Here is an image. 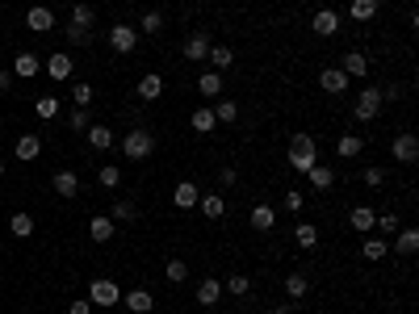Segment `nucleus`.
<instances>
[{
    "label": "nucleus",
    "instance_id": "a211bd4d",
    "mask_svg": "<svg viewBox=\"0 0 419 314\" xmlns=\"http://www.w3.org/2000/svg\"><path fill=\"white\" fill-rule=\"evenodd\" d=\"M114 231H118V222H114L110 214H96V218L88 222V235H92V243H110V239H114Z\"/></svg>",
    "mask_w": 419,
    "mask_h": 314
},
{
    "label": "nucleus",
    "instance_id": "f257e3e1",
    "mask_svg": "<svg viewBox=\"0 0 419 314\" xmlns=\"http://www.w3.org/2000/svg\"><path fill=\"white\" fill-rule=\"evenodd\" d=\"M155 147H160V143H155L151 126H134V130L122 138V155H126L130 164H143V160H151V155H155Z\"/></svg>",
    "mask_w": 419,
    "mask_h": 314
},
{
    "label": "nucleus",
    "instance_id": "423d86ee",
    "mask_svg": "<svg viewBox=\"0 0 419 314\" xmlns=\"http://www.w3.org/2000/svg\"><path fill=\"white\" fill-rule=\"evenodd\" d=\"M42 72L55 80V84H63V80H72V72H76V59L72 55H63V50H55L46 63H42Z\"/></svg>",
    "mask_w": 419,
    "mask_h": 314
},
{
    "label": "nucleus",
    "instance_id": "4c0bfd02",
    "mask_svg": "<svg viewBox=\"0 0 419 314\" xmlns=\"http://www.w3.org/2000/svg\"><path fill=\"white\" fill-rule=\"evenodd\" d=\"M92 21H96V13H92V5H72V25H80V30H92Z\"/></svg>",
    "mask_w": 419,
    "mask_h": 314
},
{
    "label": "nucleus",
    "instance_id": "09e8293b",
    "mask_svg": "<svg viewBox=\"0 0 419 314\" xmlns=\"http://www.w3.org/2000/svg\"><path fill=\"white\" fill-rule=\"evenodd\" d=\"M281 205H285V209H289V214H298V209H302V205H306V197H302V193H298V189H289V193H285V197H281Z\"/></svg>",
    "mask_w": 419,
    "mask_h": 314
},
{
    "label": "nucleus",
    "instance_id": "f704fd0d",
    "mask_svg": "<svg viewBox=\"0 0 419 314\" xmlns=\"http://www.w3.org/2000/svg\"><path fill=\"white\" fill-rule=\"evenodd\" d=\"M223 293H231V297H247V293H252V281H247L243 273H231L227 285H223Z\"/></svg>",
    "mask_w": 419,
    "mask_h": 314
},
{
    "label": "nucleus",
    "instance_id": "8fccbe9b",
    "mask_svg": "<svg viewBox=\"0 0 419 314\" xmlns=\"http://www.w3.org/2000/svg\"><path fill=\"white\" fill-rule=\"evenodd\" d=\"M218 185H223V189H235V185H239V168H231V164H227V168L218 172Z\"/></svg>",
    "mask_w": 419,
    "mask_h": 314
},
{
    "label": "nucleus",
    "instance_id": "2f4dec72",
    "mask_svg": "<svg viewBox=\"0 0 419 314\" xmlns=\"http://www.w3.org/2000/svg\"><path fill=\"white\" fill-rule=\"evenodd\" d=\"M306 180H310V189H331V185H336V172H331L327 164H314V168L306 172Z\"/></svg>",
    "mask_w": 419,
    "mask_h": 314
},
{
    "label": "nucleus",
    "instance_id": "603ef678",
    "mask_svg": "<svg viewBox=\"0 0 419 314\" xmlns=\"http://www.w3.org/2000/svg\"><path fill=\"white\" fill-rule=\"evenodd\" d=\"M68 314H92V302H88V297H80V302H72V306H68Z\"/></svg>",
    "mask_w": 419,
    "mask_h": 314
},
{
    "label": "nucleus",
    "instance_id": "c85d7f7f",
    "mask_svg": "<svg viewBox=\"0 0 419 314\" xmlns=\"http://www.w3.org/2000/svg\"><path fill=\"white\" fill-rule=\"evenodd\" d=\"M360 151H365V138H360V134H344V138L336 143V155H340V160H356Z\"/></svg>",
    "mask_w": 419,
    "mask_h": 314
},
{
    "label": "nucleus",
    "instance_id": "6e6552de",
    "mask_svg": "<svg viewBox=\"0 0 419 314\" xmlns=\"http://www.w3.org/2000/svg\"><path fill=\"white\" fill-rule=\"evenodd\" d=\"M390 251H394V255H402V260H411V255L419 251V231H411V227H398V231H394V243H390Z\"/></svg>",
    "mask_w": 419,
    "mask_h": 314
},
{
    "label": "nucleus",
    "instance_id": "ea45409f",
    "mask_svg": "<svg viewBox=\"0 0 419 314\" xmlns=\"http://www.w3.org/2000/svg\"><path fill=\"white\" fill-rule=\"evenodd\" d=\"M72 101H76V109H88V105H92V84L88 80H76L72 84Z\"/></svg>",
    "mask_w": 419,
    "mask_h": 314
},
{
    "label": "nucleus",
    "instance_id": "473e14b6",
    "mask_svg": "<svg viewBox=\"0 0 419 314\" xmlns=\"http://www.w3.org/2000/svg\"><path fill=\"white\" fill-rule=\"evenodd\" d=\"M285 293H289V302H302V297L310 293V281H306L302 273H289V277H285Z\"/></svg>",
    "mask_w": 419,
    "mask_h": 314
},
{
    "label": "nucleus",
    "instance_id": "a19ab883",
    "mask_svg": "<svg viewBox=\"0 0 419 314\" xmlns=\"http://www.w3.org/2000/svg\"><path fill=\"white\" fill-rule=\"evenodd\" d=\"M9 231H13L17 239H30V235H34V218H30V214H13V218H9Z\"/></svg>",
    "mask_w": 419,
    "mask_h": 314
},
{
    "label": "nucleus",
    "instance_id": "79ce46f5",
    "mask_svg": "<svg viewBox=\"0 0 419 314\" xmlns=\"http://www.w3.org/2000/svg\"><path fill=\"white\" fill-rule=\"evenodd\" d=\"M96 180H101L105 189H118V185H122V168H118V164H105V168L96 172Z\"/></svg>",
    "mask_w": 419,
    "mask_h": 314
},
{
    "label": "nucleus",
    "instance_id": "f03ea898",
    "mask_svg": "<svg viewBox=\"0 0 419 314\" xmlns=\"http://www.w3.org/2000/svg\"><path fill=\"white\" fill-rule=\"evenodd\" d=\"M314 164H319V147H314V138L310 134H294L289 138V168L306 176Z\"/></svg>",
    "mask_w": 419,
    "mask_h": 314
},
{
    "label": "nucleus",
    "instance_id": "2eb2a0df",
    "mask_svg": "<svg viewBox=\"0 0 419 314\" xmlns=\"http://www.w3.org/2000/svg\"><path fill=\"white\" fill-rule=\"evenodd\" d=\"M134 92H139V101H160V96H164V76H160V72H147Z\"/></svg>",
    "mask_w": 419,
    "mask_h": 314
},
{
    "label": "nucleus",
    "instance_id": "6ab92c4d",
    "mask_svg": "<svg viewBox=\"0 0 419 314\" xmlns=\"http://www.w3.org/2000/svg\"><path fill=\"white\" fill-rule=\"evenodd\" d=\"M201 306H218V297H223V281L218 277H205V281H197V293H193Z\"/></svg>",
    "mask_w": 419,
    "mask_h": 314
},
{
    "label": "nucleus",
    "instance_id": "39448f33",
    "mask_svg": "<svg viewBox=\"0 0 419 314\" xmlns=\"http://www.w3.org/2000/svg\"><path fill=\"white\" fill-rule=\"evenodd\" d=\"M390 155H394V164H415V160H419V138H415L411 130L394 134V143H390Z\"/></svg>",
    "mask_w": 419,
    "mask_h": 314
},
{
    "label": "nucleus",
    "instance_id": "393cba45",
    "mask_svg": "<svg viewBox=\"0 0 419 314\" xmlns=\"http://www.w3.org/2000/svg\"><path fill=\"white\" fill-rule=\"evenodd\" d=\"M197 92L210 96V101L223 96V72H201V76H197Z\"/></svg>",
    "mask_w": 419,
    "mask_h": 314
},
{
    "label": "nucleus",
    "instance_id": "b1692460",
    "mask_svg": "<svg viewBox=\"0 0 419 314\" xmlns=\"http://www.w3.org/2000/svg\"><path fill=\"white\" fill-rule=\"evenodd\" d=\"M294 243L302 251H314V247H319V227H314V222H298L294 227Z\"/></svg>",
    "mask_w": 419,
    "mask_h": 314
},
{
    "label": "nucleus",
    "instance_id": "bb28decb",
    "mask_svg": "<svg viewBox=\"0 0 419 314\" xmlns=\"http://www.w3.org/2000/svg\"><path fill=\"white\" fill-rule=\"evenodd\" d=\"M84 138H88L92 151H110V147H114V130H110V126H88Z\"/></svg>",
    "mask_w": 419,
    "mask_h": 314
},
{
    "label": "nucleus",
    "instance_id": "aec40b11",
    "mask_svg": "<svg viewBox=\"0 0 419 314\" xmlns=\"http://www.w3.org/2000/svg\"><path fill=\"white\" fill-rule=\"evenodd\" d=\"M252 227H256V231H273V227H277V209H273L269 201L252 205Z\"/></svg>",
    "mask_w": 419,
    "mask_h": 314
},
{
    "label": "nucleus",
    "instance_id": "3c124183",
    "mask_svg": "<svg viewBox=\"0 0 419 314\" xmlns=\"http://www.w3.org/2000/svg\"><path fill=\"white\" fill-rule=\"evenodd\" d=\"M382 180H386L382 168H365V185H369V189H382Z\"/></svg>",
    "mask_w": 419,
    "mask_h": 314
},
{
    "label": "nucleus",
    "instance_id": "1a4fd4ad",
    "mask_svg": "<svg viewBox=\"0 0 419 314\" xmlns=\"http://www.w3.org/2000/svg\"><path fill=\"white\" fill-rule=\"evenodd\" d=\"M210 46H214V42H210V34H205V30H193V34L185 38V59L201 63V59L210 55Z\"/></svg>",
    "mask_w": 419,
    "mask_h": 314
},
{
    "label": "nucleus",
    "instance_id": "c756f323",
    "mask_svg": "<svg viewBox=\"0 0 419 314\" xmlns=\"http://www.w3.org/2000/svg\"><path fill=\"white\" fill-rule=\"evenodd\" d=\"M110 218H114V222H139V205H134L130 197H122V201H114Z\"/></svg>",
    "mask_w": 419,
    "mask_h": 314
},
{
    "label": "nucleus",
    "instance_id": "e433bc0d",
    "mask_svg": "<svg viewBox=\"0 0 419 314\" xmlns=\"http://www.w3.org/2000/svg\"><path fill=\"white\" fill-rule=\"evenodd\" d=\"M360 255H365V260H386V255H390V243H386V239H365V243H360Z\"/></svg>",
    "mask_w": 419,
    "mask_h": 314
},
{
    "label": "nucleus",
    "instance_id": "412c9836",
    "mask_svg": "<svg viewBox=\"0 0 419 314\" xmlns=\"http://www.w3.org/2000/svg\"><path fill=\"white\" fill-rule=\"evenodd\" d=\"M197 197H201V193H197V185H193V180H181V185L172 189V205H176V209H193V205H197Z\"/></svg>",
    "mask_w": 419,
    "mask_h": 314
},
{
    "label": "nucleus",
    "instance_id": "49530a36",
    "mask_svg": "<svg viewBox=\"0 0 419 314\" xmlns=\"http://www.w3.org/2000/svg\"><path fill=\"white\" fill-rule=\"evenodd\" d=\"M68 42H72V46H88V42H92V30H80V25H68Z\"/></svg>",
    "mask_w": 419,
    "mask_h": 314
},
{
    "label": "nucleus",
    "instance_id": "5fc2aeb1",
    "mask_svg": "<svg viewBox=\"0 0 419 314\" xmlns=\"http://www.w3.org/2000/svg\"><path fill=\"white\" fill-rule=\"evenodd\" d=\"M294 306H298V302H285V306H273V314H294Z\"/></svg>",
    "mask_w": 419,
    "mask_h": 314
},
{
    "label": "nucleus",
    "instance_id": "72a5a7b5",
    "mask_svg": "<svg viewBox=\"0 0 419 314\" xmlns=\"http://www.w3.org/2000/svg\"><path fill=\"white\" fill-rule=\"evenodd\" d=\"M210 63H214V72H227L231 63H235V50L231 46H210V55H205Z\"/></svg>",
    "mask_w": 419,
    "mask_h": 314
},
{
    "label": "nucleus",
    "instance_id": "c9c22d12",
    "mask_svg": "<svg viewBox=\"0 0 419 314\" xmlns=\"http://www.w3.org/2000/svg\"><path fill=\"white\" fill-rule=\"evenodd\" d=\"M134 30H139V34H151V38H155V34L164 30V13H155V9H147V13H143V21H139Z\"/></svg>",
    "mask_w": 419,
    "mask_h": 314
},
{
    "label": "nucleus",
    "instance_id": "de8ad7c7",
    "mask_svg": "<svg viewBox=\"0 0 419 314\" xmlns=\"http://www.w3.org/2000/svg\"><path fill=\"white\" fill-rule=\"evenodd\" d=\"M374 231H386V235L394 239V231H398V218H394V214H378V218H374Z\"/></svg>",
    "mask_w": 419,
    "mask_h": 314
},
{
    "label": "nucleus",
    "instance_id": "4be33fe9",
    "mask_svg": "<svg viewBox=\"0 0 419 314\" xmlns=\"http://www.w3.org/2000/svg\"><path fill=\"white\" fill-rule=\"evenodd\" d=\"M378 9H382L378 0H352V5H348V17H352L356 25H365V21H374V17H378Z\"/></svg>",
    "mask_w": 419,
    "mask_h": 314
},
{
    "label": "nucleus",
    "instance_id": "9d476101",
    "mask_svg": "<svg viewBox=\"0 0 419 314\" xmlns=\"http://www.w3.org/2000/svg\"><path fill=\"white\" fill-rule=\"evenodd\" d=\"M25 30H34V34H50V30H55V13H50L46 5H34V9L25 13Z\"/></svg>",
    "mask_w": 419,
    "mask_h": 314
},
{
    "label": "nucleus",
    "instance_id": "7c9ffc66",
    "mask_svg": "<svg viewBox=\"0 0 419 314\" xmlns=\"http://www.w3.org/2000/svg\"><path fill=\"white\" fill-rule=\"evenodd\" d=\"M214 122H218V126H235V122H239V105L223 96V101L214 105Z\"/></svg>",
    "mask_w": 419,
    "mask_h": 314
},
{
    "label": "nucleus",
    "instance_id": "f8f14e48",
    "mask_svg": "<svg viewBox=\"0 0 419 314\" xmlns=\"http://www.w3.org/2000/svg\"><path fill=\"white\" fill-rule=\"evenodd\" d=\"M122 302H126L130 314H151L155 310V293L151 289H130V293H122Z\"/></svg>",
    "mask_w": 419,
    "mask_h": 314
},
{
    "label": "nucleus",
    "instance_id": "5701e85b",
    "mask_svg": "<svg viewBox=\"0 0 419 314\" xmlns=\"http://www.w3.org/2000/svg\"><path fill=\"white\" fill-rule=\"evenodd\" d=\"M13 155H17V160H25V164L38 160V155H42V138H38V134H21L17 147H13Z\"/></svg>",
    "mask_w": 419,
    "mask_h": 314
},
{
    "label": "nucleus",
    "instance_id": "20e7f679",
    "mask_svg": "<svg viewBox=\"0 0 419 314\" xmlns=\"http://www.w3.org/2000/svg\"><path fill=\"white\" fill-rule=\"evenodd\" d=\"M88 302H92V306H118V302H122V289H118L110 277H96V281L88 285Z\"/></svg>",
    "mask_w": 419,
    "mask_h": 314
},
{
    "label": "nucleus",
    "instance_id": "dca6fc26",
    "mask_svg": "<svg viewBox=\"0 0 419 314\" xmlns=\"http://www.w3.org/2000/svg\"><path fill=\"white\" fill-rule=\"evenodd\" d=\"M319 88L331 92V96H340V92H348V76H344L340 67H323V72H319Z\"/></svg>",
    "mask_w": 419,
    "mask_h": 314
},
{
    "label": "nucleus",
    "instance_id": "c03bdc74",
    "mask_svg": "<svg viewBox=\"0 0 419 314\" xmlns=\"http://www.w3.org/2000/svg\"><path fill=\"white\" fill-rule=\"evenodd\" d=\"M92 126V118H88V109H72L68 114V130H76V134H84Z\"/></svg>",
    "mask_w": 419,
    "mask_h": 314
},
{
    "label": "nucleus",
    "instance_id": "4468645a",
    "mask_svg": "<svg viewBox=\"0 0 419 314\" xmlns=\"http://www.w3.org/2000/svg\"><path fill=\"white\" fill-rule=\"evenodd\" d=\"M197 205H201V214H205L210 222H218V218L227 214V197H223V193H201Z\"/></svg>",
    "mask_w": 419,
    "mask_h": 314
},
{
    "label": "nucleus",
    "instance_id": "ddd939ff",
    "mask_svg": "<svg viewBox=\"0 0 419 314\" xmlns=\"http://www.w3.org/2000/svg\"><path fill=\"white\" fill-rule=\"evenodd\" d=\"M310 30L319 34V38H336V34H340V13L319 9V13H314V21H310Z\"/></svg>",
    "mask_w": 419,
    "mask_h": 314
},
{
    "label": "nucleus",
    "instance_id": "6e6d98bb",
    "mask_svg": "<svg viewBox=\"0 0 419 314\" xmlns=\"http://www.w3.org/2000/svg\"><path fill=\"white\" fill-rule=\"evenodd\" d=\"M0 176H5V160H0Z\"/></svg>",
    "mask_w": 419,
    "mask_h": 314
},
{
    "label": "nucleus",
    "instance_id": "864d4df0",
    "mask_svg": "<svg viewBox=\"0 0 419 314\" xmlns=\"http://www.w3.org/2000/svg\"><path fill=\"white\" fill-rule=\"evenodd\" d=\"M13 88V72H0V92H9Z\"/></svg>",
    "mask_w": 419,
    "mask_h": 314
},
{
    "label": "nucleus",
    "instance_id": "a878e982",
    "mask_svg": "<svg viewBox=\"0 0 419 314\" xmlns=\"http://www.w3.org/2000/svg\"><path fill=\"white\" fill-rule=\"evenodd\" d=\"M374 218H378V214H374L369 205H356L352 214H348V227H352V231H360V235H369V231H374Z\"/></svg>",
    "mask_w": 419,
    "mask_h": 314
},
{
    "label": "nucleus",
    "instance_id": "9b49d317",
    "mask_svg": "<svg viewBox=\"0 0 419 314\" xmlns=\"http://www.w3.org/2000/svg\"><path fill=\"white\" fill-rule=\"evenodd\" d=\"M340 72L348 80H365V76H369V59H365V50H348L344 63H340Z\"/></svg>",
    "mask_w": 419,
    "mask_h": 314
},
{
    "label": "nucleus",
    "instance_id": "0eeeda50",
    "mask_svg": "<svg viewBox=\"0 0 419 314\" xmlns=\"http://www.w3.org/2000/svg\"><path fill=\"white\" fill-rule=\"evenodd\" d=\"M139 38H143V34H139L134 25H110V46L118 50V55H130V50L139 46Z\"/></svg>",
    "mask_w": 419,
    "mask_h": 314
},
{
    "label": "nucleus",
    "instance_id": "a18cd8bd",
    "mask_svg": "<svg viewBox=\"0 0 419 314\" xmlns=\"http://www.w3.org/2000/svg\"><path fill=\"white\" fill-rule=\"evenodd\" d=\"M164 273H168V281H172V285L189 281V264H185V260H168V269H164Z\"/></svg>",
    "mask_w": 419,
    "mask_h": 314
},
{
    "label": "nucleus",
    "instance_id": "7ed1b4c3",
    "mask_svg": "<svg viewBox=\"0 0 419 314\" xmlns=\"http://www.w3.org/2000/svg\"><path fill=\"white\" fill-rule=\"evenodd\" d=\"M382 88L378 84H365L360 88V96H356V105H352V114H356V122H374L378 114H382Z\"/></svg>",
    "mask_w": 419,
    "mask_h": 314
},
{
    "label": "nucleus",
    "instance_id": "f3484780",
    "mask_svg": "<svg viewBox=\"0 0 419 314\" xmlns=\"http://www.w3.org/2000/svg\"><path fill=\"white\" fill-rule=\"evenodd\" d=\"M42 72V59L34 55V50H21V55L13 59V76H21V80H34Z\"/></svg>",
    "mask_w": 419,
    "mask_h": 314
},
{
    "label": "nucleus",
    "instance_id": "58836bf2",
    "mask_svg": "<svg viewBox=\"0 0 419 314\" xmlns=\"http://www.w3.org/2000/svg\"><path fill=\"white\" fill-rule=\"evenodd\" d=\"M214 126H218L214 122V109H197L193 114V134H214Z\"/></svg>",
    "mask_w": 419,
    "mask_h": 314
},
{
    "label": "nucleus",
    "instance_id": "cd10ccee",
    "mask_svg": "<svg viewBox=\"0 0 419 314\" xmlns=\"http://www.w3.org/2000/svg\"><path fill=\"white\" fill-rule=\"evenodd\" d=\"M55 193H59V197H76V193H80V176L68 172V168H59V172H55Z\"/></svg>",
    "mask_w": 419,
    "mask_h": 314
},
{
    "label": "nucleus",
    "instance_id": "37998d69",
    "mask_svg": "<svg viewBox=\"0 0 419 314\" xmlns=\"http://www.w3.org/2000/svg\"><path fill=\"white\" fill-rule=\"evenodd\" d=\"M34 114H38V118H55V114H59V96H50V92H46V96H38Z\"/></svg>",
    "mask_w": 419,
    "mask_h": 314
}]
</instances>
